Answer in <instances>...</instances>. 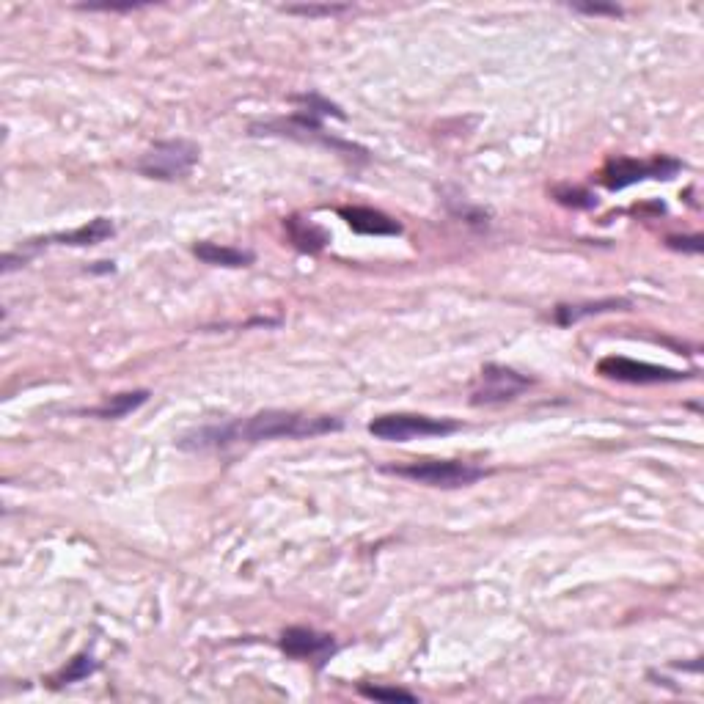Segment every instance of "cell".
Listing matches in <instances>:
<instances>
[{"label":"cell","instance_id":"obj_13","mask_svg":"<svg viewBox=\"0 0 704 704\" xmlns=\"http://www.w3.org/2000/svg\"><path fill=\"white\" fill-rule=\"evenodd\" d=\"M193 256H198L204 264H215V267H248V264L256 262V253L253 251L218 245V242H196L193 245Z\"/></svg>","mask_w":704,"mask_h":704},{"label":"cell","instance_id":"obj_12","mask_svg":"<svg viewBox=\"0 0 704 704\" xmlns=\"http://www.w3.org/2000/svg\"><path fill=\"white\" fill-rule=\"evenodd\" d=\"M284 231L289 242L303 253H319L328 245V231L319 229L317 223H311V220L297 218V215L284 220Z\"/></svg>","mask_w":704,"mask_h":704},{"label":"cell","instance_id":"obj_2","mask_svg":"<svg viewBox=\"0 0 704 704\" xmlns=\"http://www.w3.org/2000/svg\"><path fill=\"white\" fill-rule=\"evenodd\" d=\"M385 473H394L399 479L427 484V487H443V490H457L468 484L479 482L487 476V468L462 460H416L405 465H385Z\"/></svg>","mask_w":704,"mask_h":704},{"label":"cell","instance_id":"obj_16","mask_svg":"<svg viewBox=\"0 0 704 704\" xmlns=\"http://www.w3.org/2000/svg\"><path fill=\"white\" fill-rule=\"evenodd\" d=\"M553 198H556L559 204H564V207H575V209H589L597 204V198H594L589 190H583V187H572V185L553 187Z\"/></svg>","mask_w":704,"mask_h":704},{"label":"cell","instance_id":"obj_10","mask_svg":"<svg viewBox=\"0 0 704 704\" xmlns=\"http://www.w3.org/2000/svg\"><path fill=\"white\" fill-rule=\"evenodd\" d=\"M113 234H116L113 220L94 218V220H88L86 226H80V229L75 231H58V234H50L47 240H31V248L44 245V242H53V245H72V248H88V245H99V242H105L108 237H113Z\"/></svg>","mask_w":704,"mask_h":704},{"label":"cell","instance_id":"obj_6","mask_svg":"<svg viewBox=\"0 0 704 704\" xmlns=\"http://www.w3.org/2000/svg\"><path fill=\"white\" fill-rule=\"evenodd\" d=\"M534 385L531 377L515 372L509 366L501 363H487L482 366V372L476 377V385L471 391L473 405H501V402H512L517 396L528 391Z\"/></svg>","mask_w":704,"mask_h":704},{"label":"cell","instance_id":"obj_8","mask_svg":"<svg viewBox=\"0 0 704 704\" xmlns=\"http://www.w3.org/2000/svg\"><path fill=\"white\" fill-rule=\"evenodd\" d=\"M281 649H284L289 658L306 660L314 666H325L333 655H336V638L330 633H319L314 627H286L281 633Z\"/></svg>","mask_w":704,"mask_h":704},{"label":"cell","instance_id":"obj_5","mask_svg":"<svg viewBox=\"0 0 704 704\" xmlns=\"http://www.w3.org/2000/svg\"><path fill=\"white\" fill-rule=\"evenodd\" d=\"M682 171L680 160L658 154L652 160H636V157H611L600 171V182L608 190H625V187L644 182V179H674Z\"/></svg>","mask_w":704,"mask_h":704},{"label":"cell","instance_id":"obj_17","mask_svg":"<svg viewBox=\"0 0 704 704\" xmlns=\"http://www.w3.org/2000/svg\"><path fill=\"white\" fill-rule=\"evenodd\" d=\"M358 691H361L366 699H374V702H418L416 693L402 691V688H385V685H361Z\"/></svg>","mask_w":704,"mask_h":704},{"label":"cell","instance_id":"obj_7","mask_svg":"<svg viewBox=\"0 0 704 704\" xmlns=\"http://www.w3.org/2000/svg\"><path fill=\"white\" fill-rule=\"evenodd\" d=\"M597 374H603L616 383H633V385H658V383H680L688 380L693 372H680L669 366H655L647 361H633L625 355H608L597 363Z\"/></svg>","mask_w":704,"mask_h":704},{"label":"cell","instance_id":"obj_3","mask_svg":"<svg viewBox=\"0 0 704 704\" xmlns=\"http://www.w3.org/2000/svg\"><path fill=\"white\" fill-rule=\"evenodd\" d=\"M460 429V421L454 418H432L421 413H385L369 421V435L377 440L405 443L413 438H435V435H451Z\"/></svg>","mask_w":704,"mask_h":704},{"label":"cell","instance_id":"obj_18","mask_svg":"<svg viewBox=\"0 0 704 704\" xmlns=\"http://www.w3.org/2000/svg\"><path fill=\"white\" fill-rule=\"evenodd\" d=\"M284 11H289V14H303V17H330V14L347 11V6H286Z\"/></svg>","mask_w":704,"mask_h":704},{"label":"cell","instance_id":"obj_15","mask_svg":"<svg viewBox=\"0 0 704 704\" xmlns=\"http://www.w3.org/2000/svg\"><path fill=\"white\" fill-rule=\"evenodd\" d=\"M94 671H97V658H94V655H88V652H83V655H77V658L69 660L64 669L55 674L53 682L55 685H72V682H80V680H86V677H91Z\"/></svg>","mask_w":704,"mask_h":704},{"label":"cell","instance_id":"obj_1","mask_svg":"<svg viewBox=\"0 0 704 704\" xmlns=\"http://www.w3.org/2000/svg\"><path fill=\"white\" fill-rule=\"evenodd\" d=\"M341 421L333 416H306L292 410H262L256 416L229 421L223 427H204L190 432L179 440V446L187 451L204 449H229L237 443H262V440L281 438H314L339 432Z\"/></svg>","mask_w":704,"mask_h":704},{"label":"cell","instance_id":"obj_11","mask_svg":"<svg viewBox=\"0 0 704 704\" xmlns=\"http://www.w3.org/2000/svg\"><path fill=\"white\" fill-rule=\"evenodd\" d=\"M630 308V300H622V297H605V300H589V303H575V306H556L553 311V319L559 322L561 328L567 325H575L586 317H594V314H608V311H627Z\"/></svg>","mask_w":704,"mask_h":704},{"label":"cell","instance_id":"obj_20","mask_svg":"<svg viewBox=\"0 0 704 704\" xmlns=\"http://www.w3.org/2000/svg\"><path fill=\"white\" fill-rule=\"evenodd\" d=\"M575 11H583V14H611V17H619L622 9L619 6H572Z\"/></svg>","mask_w":704,"mask_h":704},{"label":"cell","instance_id":"obj_4","mask_svg":"<svg viewBox=\"0 0 704 704\" xmlns=\"http://www.w3.org/2000/svg\"><path fill=\"white\" fill-rule=\"evenodd\" d=\"M198 154L201 149L185 138L160 141L138 160V171L149 179H157V182H176V179L190 174V168L198 163Z\"/></svg>","mask_w":704,"mask_h":704},{"label":"cell","instance_id":"obj_9","mask_svg":"<svg viewBox=\"0 0 704 704\" xmlns=\"http://www.w3.org/2000/svg\"><path fill=\"white\" fill-rule=\"evenodd\" d=\"M339 215L344 223L358 234H369V237H396L402 234V223L394 218H388L385 212L372 207H341Z\"/></svg>","mask_w":704,"mask_h":704},{"label":"cell","instance_id":"obj_14","mask_svg":"<svg viewBox=\"0 0 704 704\" xmlns=\"http://www.w3.org/2000/svg\"><path fill=\"white\" fill-rule=\"evenodd\" d=\"M146 399H149V391H124V394L108 396L102 405L91 407L86 413L94 418H105V421H110V418H124L127 413H132V410H138Z\"/></svg>","mask_w":704,"mask_h":704},{"label":"cell","instance_id":"obj_19","mask_svg":"<svg viewBox=\"0 0 704 704\" xmlns=\"http://www.w3.org/2000/svg\"><path fill=\"white\" fill-rule=\"evenodd\" d=\"M666 245H669V248H674V251L702 253V237H699V234H693V237H669V240H666Z\"/></svg>","mask_w":704,"mask_h":704}]
</instances>
